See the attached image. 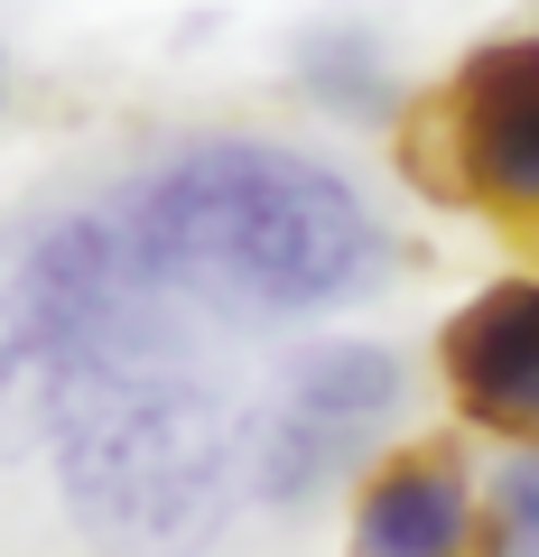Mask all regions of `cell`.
Returning <instances> with one entry per match:
<instances>
[{
  "label": "cell",
  "mask_w": 539,
  "mask_h": 557,
  "mask_svg": "<svg viewBox=\"0 0 539 557\" xmlns=\"http://www.w3.org/2000/svg\"><path fill=\"white\" fill-rule=\"evenodd\" d=\"M0 112H10V47H0Z\"/></svg>",
  "instance_id": "8fae6325"
},
{
  "label": "cell",
  "mask_w": 539,
  "mask_h": 557,
  "mask_svg": "<svg viewBox=\"0 0 539 557\" xmlns=\"http://www.w3.org/2000/svg\"><path fill=\"white\" fill-rule=\"evenodd\" d=\"M335 511L344 557H483V465L456 437H409Z\"/></svg>",
  "instance_id": "52a82bcc"
},
{
  "label": "cell",
  "mask_w": 539,
  "mask_h": 557,
  "mask_svg": "<svg viewBox=\"0 0 539 557\" xmlns=\"http://www.w3.org/2000/svg\"><path fill=\"white\" fill-rule=\"evenodd\" d=\"M280 84L307 121H335V131H391L409 112V75H400V47L381 20L363 10H326L298 38L280 47Z\"/></svg>",
  "instance_id": "ba28073f"
},
{
  "label": "cell",
  "mask_w": 539,
  "mask_h": 557,
  "mask_svg": "<svg viewBox=\"0 0 539 557\" xmlns=\"http://www.w3.org/2000/svg\"><path fill=\"white\" fill-rule=\"evenodd\" d=\"M419 362L391 335H354V325H317L289 335L280 362L242 391V493L252 520L298 530V520L335 511L391 446L419 437Z\"/></svg>",
  "instance_id": "277c9868"
},
{
  "label": "cell",
  "mask_w": 539,
  "mask_h": 557,
  "mask_svg": "<svg viewBox=\"0 0 539 557\" xmlns=\"http://www.w3.org/2000/svg\"><path fill=\"white\" fill-rule=\"evenodd\" d=\"M530 28H539V20H530Z\"/></svg>",
  "instance_id": "7c38bea8"
},
{
  "label": "cell",
  "mask_w": 539,
  "mask_h": 557,
  "mask_svg": "<svg viewBox=\"0 0 539 557\" xmlns=\"http://www.w3.org/2000/svg\"><path fill=\"white\" fill-rule=\"evenodd\" d=\"M168 354H215V335L149 288L102 186L0 214V456H38L75 399Z\"/></svg>",
  "instance_id": "3957f363"
},
{
  "label": "cell",
  "mask_w": 539,
  "mask_h": 557,
  "mask_svg": "<svg viewBox=\"0 0 539 557\" xmlns=\"http://www.w3.org/2000/svg\"><path fill=\"white\" fill-rule=\"evenodd\" d=\"M465 139V205L512 233H539V28H502L438 84Z\"/></svg>",
  "instance_id": "8992f818"
},
{
  "label": "cell",
  "mask_w": 539,
  "mask_h": 557,
  "mask_svg": "<svg viewBox=\"0 0 539 557\" xmlns=\"http://www.w3.org/2000/svg\"><path fill=\"white\" fill-rule=\"evenodd\" d=\"M38 474L84 557H223L252 520L242 391L215 354L140 362L47 428Z\"/></svg>",
  "instance_id": "7a4b0ae2"
},
{
  "label": "cell",
  "mask_w": 539,
  "mask_h": 557,
  "mask_svg": "<svg viewBox=\"0 0 539 557\" xmlns=\"http://www.w3.org/2000/svg\"><path fill=\"white\" fill-rule=\"evenodd\" d=\"M483 557H539V437L483 465Z\"/></svg>",
  "instance_id": "30bf717a"
},
{
  "label": "cell",
  "mask_w": 539,
  "mask_h": 557,
  "mask_svg": "<svg viewBox=\"0 0 539 557\" xmlns=\"http://www.w3.org/2000/svg\"><path fill=\"white\" fill-rule=\"evenodd\" d=\"M149 288L215 344L233 335H317L363 317L419 270L391 205L298 131L270 121H177L149 131L102 177Z\"/></svg>",
  "instance_id": "6da1fadb"
},
{
  "label": "cell",
  "mask_w": 539,
  "mask_h": 557,
  "mask_svg": "<svg viewBox=\"0 0 539 557\" xmlns=\"http://www.w3.org/2000/svg\"><path fill=\"white\" fill-rule=\"evenodd\" d=\"M381 139H391V168H400V186H409V196L465 205V139H456V112H446L438 84H428V94H409V112H400Z\"/></svg>",
  "instance_id": "9c48e42d"
},
{
  "label": "cell",
  "mask_w": 539,
  "mask_h": 557,
  "mask_svg": "<svg viewBox=\"0 0 539 557\" xmlns=\"http://www.w3.org/2000/svg\"><path fill=\"white\" fill-rule=\"evenodd\" d=\"M428 391L465 437L530 446L539 437V270H493L428 335Z\"/></svg>",
  "instance_id": "5b68a950"
}]
</instances>
